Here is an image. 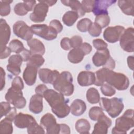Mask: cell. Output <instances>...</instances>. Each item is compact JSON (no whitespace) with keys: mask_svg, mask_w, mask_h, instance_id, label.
Here are the masks:
<instances>
[{"mask_svg":"<svg viewBox=\"0 0 134 134\" xmlns=\"http://www.w3.org/2000/svg\"><path fill=\"white\" fill-rule=\"evenodd\" d=\"M63 96L60 92L48 88L43 94V97L51 107L52 111L59 118L66 117L70 112V108Z\"/></svg>","mask_w":134,"mask_h":134,"instance_id":"obj_1","label":"cell"},{"mask_svg":"<svg viewBox=\"0 0 134 134\" xmlns=\"http://www.w3.org/2000/svg\"><path fill=\"white\" fill-rule=\"evenodd\" d=\"M73 82V77L69 71L61 72L57 79L52 84L55 90L65 96H70L74 92V87Z\"/></svg>","mask_w":134,"mask_h":134,"instance_id":"obj_2","label":"cell"},{"mask_svg":"<svg viewBox=\"0 0 134 134\" xmlns=\"http://www.w3.org/2000/svg\"><path fill=\"white\" fill-rule=\"evenodd\" d=\"M99 103L103 110L106 111L113 118L118 117L124 107L122 99L117 97H113L110 99L102 97L100 98Z\"/></svg>","mask_w":134,"mask_h":134,"instance_id":"obj_3","label":"cell"},{"mask_svg":"<svg viewBox=\"0 0 134 134\" xmlns=\"http://www.w3.org/2000/svg\"><path fill=\"white\" fill-rule=\"evenodd\" d=\"M134 126L133 110L127 109L122 116L116 120L115 126L113 128L112 133H126Z\"/></svg>","mask_w":134,"mask_h":134,"instance_id":"obj_4","label":"cell"},{"mask_svg":"<svg viewBox=\"0 0 134 134\" xmlns=\"http://www.w3.org/2000/svg\"><path fill=\"white\" fill-rule=\"evenodd\" d=\"M105 82L119 91L127 90L129 85V79L125 74L110 69L107 71Z\"/></svg>","mask_w":134,"mask_h":134,"instance_id":"obj_5","label":"cell"},{"mask_svg":"<svg viewBox=\"0 0 134 134\" xmlns=\"http://www.w3.org/2000/svg\"><path fill=\"white\" fill-rule=\"evenodd\" d=\"M34 34L47 40H52L57 37L58 32L52 27L46 24H35L30 27Z\"/></svg>","mask_w":134,"mask_h":134,"instance_id":"obj_6","label":"cell"},{"mask_svg":"<svg viewBox=\"0 0 134 134\" xmlns=\"http://www.w3.org/2000/svg\"><path fill=\"white\" fill-rule=\"evenodd\" d=\"M40 125L47 130L48 134L60 133V125L57 123L55 118L50 113H47L41 117Z\"/></svg>","mask_w":134,"mask_h":134,"instance_id":"obj_7","label":"cell"},{"mask_svg":"<svg viewBox=\"0 0 134 134\" xmlns=\"http://www.w3.org/2000/svg\"><path fill=\"white\" fill-rule=\"evenodd\" d=\"M120 46L125 51L133 52L134 51V29L129 27L125 29L119 39Z\"/></svg>","mask_w":134,"mask_h":134,"instance_id":"obj_8","label":"cell"},{"mask_svg":"<svg viewBox=\"0 0 134 134\" xmlns=\"http://www.w3.org/2000/svg\"><path fill=\"white\" fill-rule=\"evenodd\" d=\"M13 32L16 36L26 41L31 39L34 34L31 28L23 20H18L14 24Z\"/></svg>","mask_w":134,"mask_h":134,"instance_id":"obj_9","label":"cell"},{"mask_svg":"<svg viewBox=\"0 0 134 134\" xmlns=\"http://www.w3.org/2000/svg\"><path fill=\"white\" fill-rule=\"evenodd\" d=\"M49 10V6L42 1L36 4L33 12L30 15V19L35 23H41L44 21Z\"/></svg>","mask_w":134,"mask_h":134,"instance_id":"obj_10","label":"cell"},{"mask_svg":"<svg viewBox=\"0 0 134 134\" xmlns=\"http://www.w3.org/2000/svg\"><path fill=\"white\" fill-rule=\"evenodd\" d=\"M125 30V28L121 26L108 27L105 29L103 37L106 41L109 43H115L119 40Z\"/></svg>","mask_w":134,"mask_h":134,"instance_id":"obj_11","label":"cell"},{"mask_svg":"<svg viewBox=\"0 0 134 134\" xmlns=\"http://www.w3.org/2000/svg\"><path fill=\"white\" fill-rule=\"evenodd\" d=\"M23 61V58L19 54L10 56L8 60L7 70L14 75H18L21 72L20 66Z\"/></svg>","mask_w":134,"mask_h":134,"instance_id":"obj_12","label":"cell"},{"mask_svg":"<svg viewBox=\"0 0 134 134\" xmlns=\"http://www.w3.org/2000/svg\"><path fill=\"white\" fill-rule=\"evenodd\" d=\"M10 28L6 20L1 19L0 22V46L1 51H3L7 46L10 36Z\"/></svg>","mask_w":134,"mask_h":134,"instance_id":"obj_13","label":"cell"},{"mask_svg":"<svg viewBox=\"0 0 134 134\" xmlns=\"http://www.w3.org/2000/svg\"><path fill=\"white\" fill-rule=\"evenodd\" d=\"M97 121V122L94 125L92 133H107L108 129L112 124L111 120L104 114Z\"/></svg>","mask_w":134,"mask_h":134,"instance_id":"obj_14","label":"cell"},{"mask_svg":"<svg viewBox=\"0 0 134 134\" xmlns=\"http://www.w3.org/2000/svg\"><path fill=\"white\" fill-rule=\"evenodd\" d=\"M111 57L109 50L106 48L97 50L92 58V61L94 65L97 67L103 66V67L109 61Z\"/></svg>","mask_w":134,"mask_h":134,"instance_id":"obj_15","label":"cell"},{"mask_svg":"<svg viewBox=\"0 0 134 134\" xmlns=\"http://www.w3.org/2000/svg\"><path fill=\"white\" fill-rule=\"evenodd\" d=\"M40 80L44 83L53 84L57 79L60 73L55 70H52L49 69H41L38 71Z\"/></svg>","mask_w":134,"mask_h":134,"instance_id":"obj_16","label":"cell"},{"mask_svg":"<svg viewBox=\"0 0 134 134\" xmlns=\"http://www.w3.org/2000/svg\"><path fill=\"white\" fill-rule=\"evenodd\" d=\"M35 119L30 115L24 114L23 113H18L14 119L15 125L19 128H28L29 126L34 122H36Z\"/></svg>","mask_w":134,"mask_h":134,"instance_id":"obj_17","label":"cell"},{"mask_svg":"<svg viewBox=\"0 0 134 134\" xmlns=\"http://www.w3.org/2000/svg\"><path fill=\"white\" fill-rule=\"evenodd\" d=\"M116 2V1L111 0L95 1L92 12L96 16L102 14H108V8Z\"/></svg>","mask_w":134,"mask_h":134,"instance_id":"obj_18","label":"cell"},{"mask_svg":"<svg viewBox=\"0 0 134 134\" xmlns=\"http://www.w3.org/2000/svg\"><path fill=\"white\" fill-rule=\"evenodd\" d=\"M77 82L81 86H88L94 84L95 74L89 71H83L79 73L77 76Z\"/></svg>","mask_w":134,"mask_h":134,"instance_id":"obj_19","label":"cell"},{"mask_svg":"<svg viewBox=\"0 0 134 134\" xmlns=\"http://www.w3.org/2000/svg\"><path fill=\"white\" fill-rule=\"evenodd\" d=\"M38 68L30 65H27L23 72V79L26 84L29 86L33 85L36 81Z\"/></svg>","mask_w":134,"mask_h":134,"instance_id":"obj_20","label":"cell"},{"mask_svg":"<svg viewBox=\"0 0 134 134\" xmlns=\"http://www.w3.org/2000/svg\"><path fill=\"white\" fill-rule=\"evenodd\" d=\"M43 96L36 94L31 96L29 104V110L35 114H40L43 110Z\"/></svg>","mask_w":134,"mask_h":134,"instance_id":"obj_21","label":"cell"},{"mask_svg":"<svg viewBox=\"0 0 134 134\" xmlns=\"http://www.w3.org/2000/svg\"><path fill=\"white\" fill-rule=\"evenodd\" d=\"M27 44L30 48V51L31 54H38L43 55L46 51L45 47L43 43L39 40L34 38L27 41Z\"/></svg>","mask_w":134,"mask_h":134,"instance_id":"obj_22","label":"cell"},{"mask_svg":"<svg viewBox=\"0 0 134 134\" xmlns=\"http://www.w3.org/2000/svg\"><path fill=\"white\" fill-rule=\"evenodd\" d=\"M70 107L71 114L75 116H80L82 115L86 110L85 103L80 99L74 100Z\"/></svg>","mask_w":134,"mask_h":134,"instance_id":"obj_23","label":"cell"},{"mask_svg":"<svg viewBox=\"0 0 134 134\" xmlns=\"http://www.w3.org/2000/svg\"><path fill=\"white\" fill-rule=\"evenodd\" d=\"M23 96L22 90L11 86L5 94V99L10 104H13L17 100Z\"/></svg>","mask_w":134,"mask_h":134,"instance_id":"obj_24","label":"cell"},{"mask_svg":"<svg viewBox=\"0 0 134 134\" xmlns=\"http://www.w3.org/2000/svg\"><path fill=\"white\" fill-rule=\"evenodd\" d=\"M133 3V0H119L118 1V5L121 10L125 14L132 16L134 14Z\"/></svg>","mask_w":134,"mask_h":134,"instance_id":"obj_25","label":"cell"},{"mask_svg":"<svg viewBox=\"0 0 134 134\" xmlns=\"http://www.w3.org/2000/svg\"><path fill=\"white\" fill-rule=\"evenodd\" d=\"M61 3L65 6H69L71 8L73 11L76 12L79 17L83 16L85 13L83 9L81 3L77 0H67V1H61Z\"/></svg>","mask_w":134,"mask_h":134,"instance_id":"obj_26","label":"cell"},{"mask_svg":"<svg viewBox=\"0 0 134 134\" xmlns=\"http://www.w3.org/2000/svg\"><path fill=\"white\" fill-rule=\"evenodd\" d=\"M84 56V54L79 48H73L69 52L68 59L70 62L77 64L83 60Z\"/></svg>","mask_w":134,"mask_h":134,"instance_id":"obj_27","label":"cell"},{"mask_svg":"<svg viewBox=\"0 0 134 134\" xmlns=\"http://www.w3.org/2000/svg\"><path fill=\"white\" fill-rule=\"evenodd\" d=\"M75 128L79 133L81 134H87L90 133L91 125L87 120L82 118L79 119L76 122Z\"/></svg>","mask_w":134,"mask_h":134,"instance_id":"obj_28","label":"cell"},{"mask_svg":"<svg viewBox=\"0 0 134 134\" xmlns=\"http://www.w3.org/2000/svg\"><path fill=\"white\" fill-rule=\"evenodd\" d=\"M79 18L78 14L74 11L69 10L66 12L62 17L63 23L67 26H72Z\"/></svg>","mask_w":134,"mask_h":134,"instance_id":"obj_29","label":"cell"},{"mask_svg":"<svg viewBox=\"0 0 134 134\" xmlns=\"http://www.w3.org/2000/svg\"><path fill=\"white\" fill-rule=\"evenodd\" d=\"M86 99L91 104H96L99 103L100 95L97 89L94 87L90 88L86 92Z\"/></svg>","mask_w":134,"mask_h":134,"instance_id":"obj_30","label":"cell"},{"mask_svg":"<svg viewBox=\"0 0 134 134\" xmlns=\"http://www.w3.org/2000/svg\"><path fill=\"white\" fill-rule=\"evenodd\" d=\"M12 121L5 118L0 122V133L11 134L13 132Z\"/></svg>","mask_w":134,"mask_h":134,"instance_id":"obj_31","label":"cell"},{"mask_svg":"<svg viewBox=\"0 0 134 134\" xmlns=\"http://www.w3.org/2000/svg\"><path fill=\"white\" fill-rule=\"evenodd\" d=\"M108 70V69L103 68L95 72V82L94 84L96 86H101L104 83H105Z\"/></svg>","mask_w":134,"mask_h":134,"instance_id":"obj_32","label":"cell"},{"mask_svg":"<svg viewBox=\"0 0 134 134\" xmlns=\"http://www.w3.org/2000/svg\"><path fill=\"white\" fill-rule=\"evenodd\" d=\"M44 62V59L42 55L35 54H32L27 64L35 66L37 68L42 66Z\"/></svg>","mask_w":134,"mask_h":134,"instance_id":"obj_33","label":"cell"},{"mask_svg":"<svg viewBox=\"0 0 134 134\" xmlns=\"http://www.w3.org/2000/svg\"><path fill=\"white\" fill-rule=\"evenodd\" d=\"M8 47L12 52L17 54H19L25 49L23 43L18 39L12 40L9 42Z\"/></svg>","mask_w":134,"mask_h":134,"instance_id":"obj_34","label":"cell"},{"mask_svg":"<svg viewBox=\"0 0 134 134\" xmlns=\"http://www.w3.org/2000/svg\"><path fill=\"white\" fill-rule=\"evenodd\" d=\"M110 19L108 14H102L96 16L95 23L98 25L102 28L107 27L110 23Z\"/></svg>","mask_w":134,"mask_h":134,"instance_id":"obj_35","label":"cell"},{"mask_svg":"<svg viewBox=\"0 0 134 134\" xmlns=\"http://www.w3.org/2000/svg\"><path fill=\"white\" fill-rule=\"evenodd\" d=\"M103 109L97 106H94L91 108L88 112L90 118L94 121H97L101 116L104 114Z\"/></svg>","mask_w":134,"mask_h":134,"instance_id":"obj_36","label":"cell"},{"mask_svg":"<svg viewBox=\"0 0 134 134\" xmlns=\"http://www.w3.org/2000/svg\"><path fill=\"white\" fill-rule=\"evenodd\" d=\"M29 12L27 4L23 1L21 3L16 4L14 7V12L19 16H24Z\"/></svg>","mask_w":134,"mask_h":134,"instance_id":"obj_37","label":"cell"},{"mask_svg":"<svg viewBox=\"0 0 134 134\" xmlns=\"http://www.w3.org/2000/svg\"><path fill=\"white\" fill-rule=\"evenodd\" d=\"M13 2V1H0V15L1 16H6L10 14V4Z\"/></svg>","mask_w":134,"mask_h":134,"instance_id":"obj_38","label":"cell"},{"mask_svg":"<svg viewBox=\"0 0 134 134\" xmlns=\"http://www.w3.org/2000/svg\"><path fill=\"white\" fill-rule=\"evenodd\" d=\"M92 23V22L91 20L89 18H83L78 21L77 24V28L81 32H86L88 31V28Z\"/></svg>","mask_w":134,"mask_h":134,"instance_id":"obj_39","label":"cell"},{"mask_svg":"<svg viewBox=\"0 0 134 134\" xmlns=\"http://www.w3.org/2000/svg\"><path fill=\"white\" fill-rule=\"evenodd\" d=\"M102 94L106 96H112L116 93L115 88L107 83H104L100 87Z\"/></svg>","mask_w":134,"mask_h":134,"instance_id":"obj_40","label":"cell"},{"mask_svg":"<svg viewBox=\"0 0 134 134\" xmlns=\"http://www.w3.org/2000/svg\"><path fill=\"white\" fill-rule=\"evenodd\" d=\"M27 132L29 134L44 133L45 131L44 128L41 125H39L37 122H36L31 124L27 128Z\"/></svg>","mask_w":134,"mask_h":134,"instance_id":"obj_41","label":"cell"},{"mask_svg":"<svg viewBox=\"0 0 134 134\" xmlns=\"http://www.w3.org/2000/svg\"><path fill=\"white\" fill-rule=\"evenodd\" d=\"M102 31V28L96 23H92L90 25L88 31L91 36L92 37H98Z\"/></svg>","mask_w":134,"mask_h":134,"instance_id":"obj_42","label":"cell"},{"mask_svg":"<svg viewBox=\"0 0 134 134\" xmlns=\"http://www.w3.org/2000/svg\"><path fill=\"white\" fill-rule=\"evenodd\" d=\"M93 0H83L81 2V5L85 13H90L93 11L94 4Z\"/></svg>","mask_w":134,"mask_h":134,"instance_id":"obj_43","label":"cell"},{"mask_svg":"<svg viewBox=\"0 0 134 134\" xmlns=\"http://www.w3.org/2000/svg\"><path fill=\"white\" fill-rule=\"evenodd\" d=\"M93 44L94 48L97 50H103L107 48L108 44L101 39H95L93 41Z\"/></svg>","mask_w":134,"mask_h":134,"instance_id":"obj_44","label":"cell"},{"mask_svg":"<svg viewBox=\"0 0 134 134\" xmlns=\"http://www.w3.org/2000/svg\"><path fill=\"white\" fill-rule=\"evenodd\" d=\"M12 107L10 103L8 102H2L1 103V117L6 116Z\"/></svg>","mask_w":134,"mask_h":134,"instance_id":"obj_45","label":"cell"},{"mask_svg":"<svg viewBox=\"0 0 134 134\" xmlns=\"http://www.w3.org/2000/svg\"><path fill=\"white\" fill-rule=\"evenodd\" d=\"M70 42L72 48H78L83 43V39L80 36H74L70 39Z\"/></svg>","mask_w":134,"mask_h":134,"instance_id":"obj_46","label":"cell"},{"mask_svg":"<svg viewBox=\"0 0 134 134\" xmlns=\"http://www.w3.org/2000/svg\"><path fill=\"white\" fill-rule=\"evenodd\" d=\"M49 26L56 30L58 34L61 32L63 30V26L60 21L57 19H53L49 23Z\"/></svg>","mask_w":134,"mask_h":134,"instance_id":"obj_47","label":"cell"},{"mask_svg":"<svg viewBox=\"0 0 134 134\" xmlns=\"http://www.w3.org/2000/svg\"><path fill=\"white\" fill-rule=\"evenodd\" d=\"M12 86L22 90L24 88L23 81L20 77L16 76L12 82Z\"/></svg>","mask_w":134,"mask_h":134,"instance_id":"obj_48","label":"cell"},{"mask_svg":"<svg viewBox=\"0 0 134 134\" xmlns=\"http://www.w3.org/2000/svg\"><path fill=\"white\" fill-rule=\"evenodd\" d=\"M60 45L61 48L64 50H69L72 48L70 39L68 37H64L61 39Z\"/></svg>","mask_w":134,"mask_h":134,"instance_id":"obj_49","label":"cell"},{"mask_svg":"<svg viewBox=\"0 0 134 134\" xmlns=\"http://www.w3.org/2000/svg\"><path fill=\"white\" fill-rule=\"evenodd\" d=\"M79 48L82 50L85 55L88 54L92 50V46L87 42L82 43Z\"/></svg>","mask_w":134,"mask_h":134,"instance_id":"obj_50","label":"cell"},{"mask_svg":"<svg viewBox=\"0 0 134 134\" xmlns=\"http://www.w3.org/2000/svg\"><path fill=\"white\" fill-rule=\"evenodd\" d=\"M26 104V100L25 97L23 96L21 97L18 100H17L13 104L15 107L18 109H21L25 107Z\"/></svg>","mask_w":134,"mask_h":134,"instance_id":"obj_51","label":"cell"},{"mask_svg":"<svg viewBox=\"0 0 134 134\" xmlns=\"http://www.w3.org/2000/svg\"><path fill=\"white\" fill-rule=\"evenodd\" d=\"M19 54L21 56L23 61H25H25L28 62L32 55L30 50H28L25 48L21 53H19Z\"/></svg>","mask_w":134,"mask_h":134,"instance_id":"obj_52","label":"cell"},{"mask_svg":"<svg viewBox=\"0 0 134 134\" xmlns=\"http://www.w3.org/2000/svg\"><path fill=\"white\" fill-rule=\"evenodd\" d=\"M16 108L15 107H12L9 112L5 116V118L9 119L10 120H11L12 121H14L16 116L17 115V111H16Z\"/></svg>","mask_w":134,"mask_h":134,"instance_id":"obj_53","label":"cell"},{"mask_svg":"<svg viewBox=\"0 0 134 134\" xmlns=\"http://www.w3.org/2000/svg\"><path fill=\"white\" fill-rule=\"evenodd\" d=\"M47 89H48L47 86L44 84H40L36 87L35 92H36V94H39L43 96V94Z\"/></svg>","mask_w":134,"mask_h":134,"instance_id":"obj_54","label":"cell"},{"mask_svg":"<svg viewBox=\"0 0 134 134\" xmlns=\"http://www.w3.org/2000/svg\"><path fill=\"white\" fill-rule=\"evenodd\" d=\"M5 85V72L2 67H1V90L2 91Z\"/></svg>","mask_w":134,"mask_h":134,"instance_id":"obj_55","label":"cell"},{"mask_svg":"<svg viewBox=\"0 0 134 134\" xmlns=\"http://www.w3.org/2000/svg\"><path fill=\"white\" fill-rule=\"evenodd\" d=\"M60 133L69 134L70 133V128L68 125L65 124H60Z\"/></svg>","mask_w":134,"mask_h":134,"instance_id":"obj_56","label":"cell"},{"mask_svg":"<svg viewBox=\"0 0 134 134\" xmlns=\"http://www.w3.org/2000/svg\"><path fill=\"white\" fill-rule=\"evenodd\" d=\"M12 51L9 47H6L3 51H1V59H4L7 58L11 53Z\"/></svg>","mask_w":134,"mask_h":134,"instance_id":"obj_57","label":"cell"},{"mask_svg":"<svg viewBox=\"0 0 134 134\" xmlns=\"http://www.w3.org/2000/svg\"><path fill=\"white\" fill-rule=\"evenodd\" d=\"M27 5L29 12L31 11L35 7V5H36V1H23Z\"/></svg>","mask_w":134,"mask_h":134,"instance_id":"obj_58","label":"cell"},{"mask_svg":"<svg viewBox=\"0 0 134 134\" xmlns=\"http://www.w3.org/2000/svg\"><path fill=\"white\" fill-rule=\"evenodd\" d=\"M133 56H129L127 58V64L129 68L133 70Z\"/></svg>","mask_w":134,"mask_h":134,"instance_id":"obj_59","label":"cell"},{"mask_svg":"<svg viewBox=\"0 0 134 134\" xmlns=\"http://www.w3.org/2000/svg\"><path fill=\"white\" fill-rule=\"evenodd\" d=\"M42 2L48 5V6H52L57 3L56 1H42Z\"/></svg>","mask_w":134,"mask_h":134,"instance_id":"obj_60","label":"cell"}]
</instances>
